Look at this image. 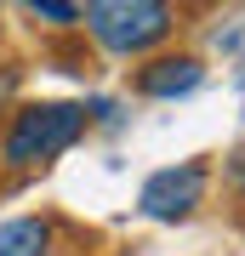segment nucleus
<instances>
[{"label": "nucleus", "instance_id": "1", "mask_svg": "<svg viewBox=\"0 0 245 256\" xmlns=\"http://www.w3.org/2000/svg\"><path fill=\"white\" fill-rule=\"evenodd\" d=\"M86 137V102H23L0 137V165L6 171H35L69 154Z\"/></svg>", "mask_w": 245, "mask_h": 256}, {"label": "nucleus", "instance_id": "2", "mask_svg": "<svg viewBox=\"0 0 245 256\" xmlns=\"http://www.w3.org/2000/svg\"><path fill=\"white\" fill-rule=\"evenodd\" d=\"M80 23L91 28V40L103 52L143 57L177 28V12L160 6V0H91V6H80Z\"/></svg>", "mask_w": 245, "mask_h": 256}, {"label": "nucleus", "instance_id": "3", "mask_svg": "<svg viewBox=\"0 0 245 256\" xmlns=\"http://www.w3.org/2000/svg\"><path fill=\"white\" fill-rule=\"evenodd\" d=\"M205 182H211V171L200 160L160 165V171L137 188V210H143L148 222H182V216H194V205L205 200Z\"/></svg>", "mask_w": 245, "mask_h": 256}, {"label": "nucleus", "instance_id": "4", "mask_svg": "<svg viewBox=\"0 0 245 256\" xmlns=\"http://www.w3.org/2000/svg\"><path fill=\"white\" fill-rule=\"evenodd\" d=\"M200 80H205L200 57H148L137 68V92L143 97H188Z\"/></svg>", "mask_w": 245, "mask_h": 256}, {"label": "nucleus", "instance_id": "5", "mask_svg": "<svg viewBox=\"0 0 245 256\" xmlns=\"http://www.w3.org/2000/svg\"><path fill=\"white\" fill-rule=\"evenodd\" d=\"M0 256H52V222L46 216L0 222Z\"/></svg>", "mask_w": 245, "mask_h": 256}, {"label": "nucleus", "instance_id": "6", "mask_svg": "<svg viewBox=\"0 0 245 256\" xmlns=\"http://www.w3.org/2000/svg\"><path fill=\"white\" fill-rule=\"evenodd\" d=\"M29 18L35 23H52V28H69V23H80V6H57V0H29Z\"/></svg>", "mask_w": 245, "mask_h": 256}]
</instances>
